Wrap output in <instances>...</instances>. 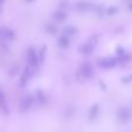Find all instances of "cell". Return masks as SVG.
<instances>
[{
	"instance_id": "cell-10",
	"label": "cell",
	"mask_w": 132,
	"mask_h": 132,
	"mask_svg": "<svg viewBox=\"0 0 132 132\" xmlns=\"http://www.w3.org/2000/svg\"><path fill=\"white\" fill-rule=\"evenodd\" d=\"M66 18H67V14H66L65 11H57L53 14V19L57 22H63V21L66 20Z\"/></svg>"
},
{
	"instance_id": "cell-16",
	"label": "cell",
	"mask_w": 132,
	"mask_h": 132,
	"mask_svg": "<svg viewBox=\"0 0 132 132\" xmlns=\"http://www.w3.org/2000/svg\"><path fill=\"white\" fill-rule=\"evenodd\" d=\"M117 12H118V8H117L116 6H111L105 11V13H107L108 15H114V14H116Z\"/></svg>"
},
{
	"instance_id": "cell-6",
	"label": "cell",
	"mask_w": 132,
	"mask_h": 132,
	"mask_svg": "<svg viewBox=\"0 0 132 132\" xmlns=\"http://www.w3.org/2000/svg\"><path fill=\"white\" fill-rule=\"evenodd\" d=\"M131 116H132V114L129 108H121V109L117 111V117H118L119 121H122V122H128L129 119L131 118Z\"/></svg>"
},
{
	"instance_id": "cell-22",
	"label": "cell",
	"mask_w": 132,
	"mask_h": 132,
	"mask_svg": "<svg viewBox=\"0 0 132 132\" xmlns=\"http://www.w3.org/2000/svg\"><path fill=\"white\" fill-rule=\"evenodd\" d=\"M130 8H131V9H132V4H131V5H130Z\"/></svg>"
},
{
	"instance_id": "cell-4",
	"label": "cell",
	"mask_w": 132,
	"mask_h": 132,
	"mask_svg": "<svg viewBox=\"0 0 132 132\" xmlns=\"http://www.w3.org/2000/svg\"><path fill=\"white\" fill-rule=\"evenodd\" d=\"M28 63H29V65L32 66V67H36L39 63V56H37L36 51L31 48L28 50Z\"/></svg>"
},
{
	"instance_id": "cell-21",
	"label": "cell",
	"mask_w": 132,
	"mask_h": 132,
	"mask_svg": "<svg viewBox=\"0 0 132 132\" xmlns=\"http://www.w3.org/2000/svg\"><path fill=\"white\" fill-rule=\"evenodd\" d=\"M2 2H4V0H0V4H2Z\"/></svg>"
},
{
	"instance_id": "cell-19",
	"label": "cell",
	"mask_w": 132,
	"mask_h": 132,
	"mask_svg": "<svg viewBox=\"0 0 132 132\" xmlns=\"http://www.w3.org/2000/svg\"><path fill=\"white\" fill-rule=\"evenodd\" d=\"M132 80V75H130V78H128V79H122V81L123 82H129V81H131Z\"/></svg>"
},
{
	"instance_id": "cell-5",
	"label": "cell",
	"mask_w": 132,
	"mask_h": 132,
	"mask_svg": "<svg viewBox=\"0 0 132 132\" xmlns=\"http://www.w3.org/2000/svg\"><path fill=\"white\" fill-rule=\"evenodd\" d=\"M0 38L5 39V41H13L14 39L13 30L6 27H1L0 28Z\"/></svg>"
},
{
	"instance_id": "cell-17",
	"label": "cell",
	"mask_w": 132,
	"mask_h": 132,
	"mask_svg": "<svg viewBox=\"0 0 132 132\" xmlns=\"http://www.w3.org/2000/svg\"><path fill=\"white\" fill-rule=\"evenodd\" d=\"M116 53L118 55V57H119V56L125 55V51H124V49L122 48V46H118V48H117V50H116Z\"/></svg>"
},
{
	"instance_id": "cell-12",
	"label": "cell",
	"mask_w": 132,
	"mask_h": 132,
	"mask_svg": "<svg viewBox=\"0 0 132 132\" xmlns=\"http://www.w3.org/2000/svg\"><path fill=\"white\" fill-rule=\"evenodd\" d=\"M77 32L78 29L75 27H72V26H67L64 29V35H66V36H74V35H77Z\"/></svg>"
},
{
	"instance_id": "cell-20",
	"label": "cell",
	"mask_w": 132,
	"mask_h": 132,
	"mask_svg": "<svg viewBox=\"0 0 132 132\" xmlns=\"http://www.w3.org/2000/svg\"><path fill=\"white\" fill-rule=\"evenodd\" d=\"M26 1H29V2H31V1H34V0H26Z\"/></svg>"
},
{
	"instance_id": "cell-3",
	"label": "cell",
	"mask_w": 132,
	"mask_h": 132,
	"mask_svg": "<svg viewBox=\"0 0 132 132\" xmlns=\"http://www.w3.org/2000/svg\"><path fill=\"white\" fill-rule=\"evenodd\" d=\"M34 68L35 67H32V66L29 65L24 71H23V73L21 74V78H20V85L21 86H24V85L30 80V78L32 77V70H34Z\"/></svg>"
},
{
	"instance_id": "cell-11",
	"label": "cell",
	"mask_w": 132,
	"mask_h": 132,
	"mask_svg": "<svg viewBox=\"0 0 132 132\" xmlns=\"http://www.w3.org/2000/svg\"><path fill=\"white\" fill-rule=\"evenodd\" d=\"M58 45H59L60 48H63V49L67 48V46L70 45V39H68V36H66V35L60 36L59 38H58Z\"/></svg>"
},
{
	"instance_id": "cell-15",
	"label": "cell",
	"mask_w": 132,
	"mask_h": 132,
	"mask_svg": "<svg viewBox=\"0 0 132 132\" xmlns=\"http://www.w3.org/2000/svg\"><path fill=\"white\" fill-rule=\"evenodd\" d=\"M45 30H46V32H49V34H56V32H57V28H56V26H53V24H48L45 27Z\"/></svg>"
},
{
	"instance_id": "cell-2",
	"label": "cell",
	"mask_w": 132,
	"mask_h": 132,
	"mask_svg": "<svg viewBox=\"0 0 132 132\" xmlns=\"http://www.w3.org/2000/svg\"><path fill=\"white\" fill-rule=\"evenodd\" d=\"M117 63H118V59L116 58H102L97 60V65L102 68H112Z\"/></svg>"
},
{
	"instance_id": "cell-14",
	"label": "cell",
	"mask_w": 132,
	"mask_h": 132,
	"mask_svg": "<svg viewBox=\"0 0 132 132\" xmlns=\"http://www.w3.org/2000/svg\"><path fill=\"white\" fill-rule=\"evenodd\" d=\"M36 94H37L36 97H37V100H38L39 103H45L46 102V95L43 90H37Z\"/></svg>"
},
{
	"instance_id": "cell-9",
	"label": "cell",
	"mask_w": 132,
	"mask_h": 132,
	"mask_svg": "<svg viewBox=\"0 0 132 132\" xmlns=\"http://www.w3.org/2000/svg\"><path fill=\"white\" fill-rule=\"evenodd\" d=\"M32 104H34V97L32 96H26V97L22 98V101H21V109L22 110H28L29 108L32 107Z\"/></svg>"
},
{
	"instance_id": "cell-18",
	"label": "cell",
	"mask_w": 132,
	"mask_h": 132,
	"mask_svg": "<svg viewBox=\"0 0 132 132\" xmlns=\"http://www.w3.org/2000/svg\"><path fill=\"white\" fill-rule=\"evenodd\" d=\"M45 50H46V48L43 46V48H42V51H41V55H39V62H43L44 56H45Z\"/></svg>"
},
{
	"instance_id": "cell-1",
	"label": "cell",
	"mask_w": 132,
	"mask_h": 132,
	"mask_svg": "<svg viewBox=\"0 0 132 132\" xmlns=\"http://www.w3.org/2000/svg\"><path fill=\"white\" fill-rule=\"evenodd\" d=\"M80 74H81L84 78H86V79L93 78L94 68H93V66H92L90 63H84V64L80 66Z\"/></svg>"
},
{
	"instance_id": "cell-13",
	"label": "cell",
	"mask_w": 132,
	"mask_h": 132,
	"mask_svg": "<svg viewBox=\"0 0 132 132\" xmlns=\"http://www.w3.org/2000/svg\"><path fill=\"white\" fill-rule=\"evenodd\" d=\"M97 114H98V105L97 104H94L93 107L90 108V110H89V118L90 119H94L96 116H97Z\"/></svg>"
},
{
	"instance_id": "cell-7",
	"label": "cell",
	"mask_w": 132,
	"mask_h": 132,
	"mask_svg": "<svg viewBox=\"0 0 132 132\" xmlns=\"http://www.w3.org/2000/svg\"><path fill=\"white\" fill-rule=\"evenodd\" d=\"M94 46H95V43H93L92 41L87 42V43L82 44L81 46L79 48V52L84 53V55H89L94 51Z\"/></svg>"
},
{
	"instance_id": "cell-8",
	"label": "cell",
	"mask_w": 132,
	"mask_h": 132,
	"mask_svg": "<svg viewBox=\"0 0 132 132\" xmlns=\"http://www.w3.org/2000/svg\"><path fill=\"white\" fill-rule=\"evenodd\" d=\"M77 9L79 12H82V13H86V12H90L93 9H95L96 7L94 5L89 4V2H78L77 4Z\"/></svg>"
}]
</instances>
